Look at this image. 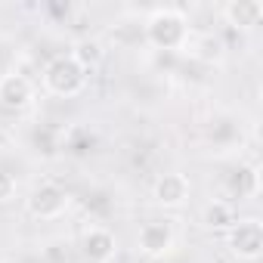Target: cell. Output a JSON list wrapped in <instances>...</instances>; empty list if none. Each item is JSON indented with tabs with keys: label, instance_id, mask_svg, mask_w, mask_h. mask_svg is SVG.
Segmentation results:
<instances>
[{
	"label": "cell",
	"instance_id": "1",
	"mask_svg": "<svg viewBox=\"0 0 263 263\" xmlns=\"http://www.w3.org/2000/svg\"><path fill=\"white\" fill-rule=\"evenodd\" d=\"M143 34L155 50H183L189 44V19L177 7H158L149 13Z\"/></svg>",
	"mask_w": 263,
	"mask_h": 263
},
{
	"label": "cell",
	"instance_id": "2",
	"mask_svg": "<svg viewBox=\"0 0 263 263\" xmlns=\"http://www.w3.org/2000/svg\"><path fill=\"white\" fill-rule=\"evenodd\" d=\"M44 90L53 93V96H78L84 87H87V71L71 59V56H56L44 65Z\"/></svg>",
	"mask_w": 263,
	"mask_h": 263
},
{
	"label": "cell",
	"instance_id": "3",
	"mask_svg": "<svg viewBox=\"0 0 263 263\" xmlns=\"http://www.w3.org/2000/svg\"><path fill=\"white\" fill-rule=\"evenodd\" d=\"M226 248L232 257L254 263L263 254V226L260 220H235L232 229H226Z\"/></svg>",
	"mask_w": 263,
	"mask_h": 263
},
{
	"label": "cell",
	"instance_id": "4",
	"mask_svg": "<svg viewBox=\"0 0 263 263\" xmlns=\"http://www.w3.org/2000/svg\"><path fill=\"white\" fill-rule=\"evenodd\" d=\"M25 208H28V214L37 217V220H56V217L65 214L68 195H65V189H59L56 183H41V186H34L31 195L25 198Z\"/></svg>",
	"mask_w": 263,
	"mask_h": 263
},
{
	"label": "cell",
	"instance_id": "5",
	"mask_svg": "<svg viewBox=\"0 0 263 263\" xmlns=\"http://www.w3.org/2000/svg\"><path fill=\"white\" fill-rule=\"evenodd\" d=\"M174 226L167 223V220H149V223H143V229H140V251L146 254V257H152V260H158V257H164V254H171V248H174Z\"/></svg>",
	"mask_w": 263,
	"mask_h": 263
},
{
	"label": "cell",
	"instance_id": "6",
	"mask_svg": "<svg viewBox=\"0 0 263 263\" xmlns=\"http://www.w3.org/2000/svg\"><path fill=\"white\" fill-rule=\"evenodd\" d=\"M220 16L226 19L229 28L251 31V28H257L260 19H263V4H260V0H229V4H223Z\"/></svg>",
	"mask_w": 263,
	"mask_h": 263
},
{
	"label": "cell",
	"instance_id": "7",
	"mask_svg": "<svg viewBox=\"0 0 263 263\" xmlns=\"http://www.w3.org/2000/svg\"><path fill=\"white\" fill-rule=\"evenodd\" d=\"M34 99V87L25 74L10 71V74H0V105L4 108H25Z\"/></svg>",
	"mask_w": 263,
	"mask_h": 263
},
{
	"label": "cell",
	"instance_id": "8",
	"mask_svg": "<svg viewBox=\"0 0 263 263\" xmlns=\"http://www.w3.org/2000/svg\"><path fill=\"white\" fill-rule=\"evenodd\" d=\"M152 198L161 208H180L189 201V180L183 174H164L152 186Z\"/></svg>",
	"mask_w": 263,
	"mask_h": 263
},
{
	"label": "cell",
	"instance_id": "9",
	"mask_svg": "<svg viewBox=\"0 0 263 263\" xmlns=\"http://www.w3.org/2000/svg\"><path fill=\"white\" fill-rule=\"evenodd\" d=\"M84 254L93 260V263H108L111 257H115V251H118V241H115V235L108 232V229H102V226H90L87 232H84Z\"/></svg>",
	"mask_w": 263,
	"mask_h": 263
},
{
	"label": "cell",
	"instance_id": "10",
	"mask_svg": "<svg viewBox=\"0 0 263 263\" xmlns=\"http://www.w3.org/2000/svg\"><path fill=\"white\" fill-rule=\"evenodd\" d=\"M232 223H235V211H232L229 201L214 198V201H208V204L201 208V226H204V229L223 232V229H232Z\"/></svg>",
	"mask_w": 263,
	"mask_h": 263
},
{
	"label": "cell",
	"instance_id": "11",
	"mask_svg": "<svg viewBox=\"0 0 263 263\" xmlns=\"http://www.w3.org/2000/svg\"><path fill=\"white\" fill-rule=\"evenodd\" d=\"M84 71H90V68H96L99 62H102V56H105V50H102V44L99 41H93V37H81V41H74V47H71V53H68Z\"/></svg>",
	"mask_w": 263,
	"mask_h": 263
},
{
	"label": "cell",
	"instance_id": "12",
	"mask_svg": "<svg viewBox=\"0 0 263 263\" xmlns=\"http://www.w3.org/2000/svg\"><path fill=\"white\" fill-rule=\"evenodd\" d=\"M195 56L204 59V62H220V59L226 56V47H223L220 37L204 34V37H198V44H195Z\"/></svg>",
	"mask_w": 263,
	"mask_h": 263
},
{
	"label": "cell",
	"instance_id": "13",
	"mask_svg": "<svg viewBox=\"0 0 263 263\" xmlns=\"http://www.w3.org/2000/svg\"><path fill=\"white\" fill-rule=\"evenodd\" d=\"M13 198H16V180L7 171H0V204H7Z\"/></svg>",
	"mask_w": 263,
	"mask_h": 263
}]
</instances>
